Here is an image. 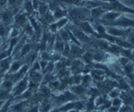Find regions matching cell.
<instances>
[{
  "label": "cell",
  "mask_w": 134,
  "mask_h": 112,
  "mask_svg": "<svg viewBox=\"0 0 134 112\" xmlns=\"http://www.w3.org/2000/svg\"><path fill=\"white\" fill-rule=\"evenodd\" d=\"M42 17H43V19H44L45 22H46L47 24H50V23H54V22H55V19H54L53 14H52V12H51L50 10H49L48 12H47V14H45L44 16H42Z\"/></svg>",
  "instance_id": "4dcf8cb0"
},
{
  "label": "cell",
  "mask_w": 134,
  "mask_h": 112,
  "mask_svg": "<svg viewBox=\"0 0 134 112\" xmlns=\"http://www.w3.org/2000/svg\"><path fill=\"white\" fill-rule=\"evenodd\" d=\"M77 25H78V28L81 30V31H83L85 34H94L95 31L93 30V27H92V24L90 23L88 21H83V22H79V23H76Z\"/></svg>",
  "instance_id": "9c48e42d"
},
{
  "label": "cell",
  "mask_w": 134,
  "mask_h": 112,
  "mask_svg": "<svg viewBox=\"0 0 134 112\" xmlns=\"http://www.w3.org/2000/svg\"><path fill=\"white\" fill-rule=\"evenodd\" d=\"M31 4H32V6H33L34 10H35V12H37V10H38V6H40V0H31Z\"/></svg>",
  "instance_id": "60d3db41"
},
{
  "label": "cell",
  "mask_w": 134,
  "mask_h": 112,
  "mask_svg": "<svg viewBox=\"0 0 134 112\" xmlns=\"http://www.w3.org/2000/svg\"><path fill=\"white\" fill-rule=\"evenodd\" d=\"M14 58H13V56L7 57L5 59H3L0 61V73L3 74H7V71L10 67V65Z\"/></svg>",
  "instance_id": "5bb4252c"
},
{
  "label": "cell",
  "mask_w": 134,
  "mask_h": 112,
  "mask_svg": "<svg viewBox=\"0 0 134 112\" xmlns=\"http://www.w3.org/2000/svg\"><path fill=\"white\" fill-rule=\"evenodd\" d=\"M111 105L112 106H114V107L122 108V106H124V103H122V100H121L120 98H115V99L111 100Z\"/></svg>",
  "instance_id": "d590c367"
},
{
  "label": "cell",
  "mask_w": 134,
  "mask_h": 112,
  "mask_svg": "<svg viewBox=\"0 0 134 112\" xmlns=\"http://www.w3.org/2000/svg\"><path fill=\"white\" fill-rule=\"evenodd\" d=\"M38 107H40V112H49L52 109L51 103L47 102L46 100L42 102L41 104L38 105Z\"/></svg>",
  "instance_id": "f546056e"
},
{
  "label": "cell",
  "mask_w": 134,
  "mask_h": 112,
  "mask_svg": "<svg viewBox=\"0 0 134 112\" xmlns=\"http://www.w3.org/2000/svg\"><path fill=\"white\" fill-rule=\"evenodd\" d=\"M85 63L82 61L81 59H75L71 63V69L70 72L71 74H81V72H82L84 66H85Z\"/></svg>",
  "instance_id": "ba28073f"
},
{
  "label": "cell",
  "mask_w": 134,
  "mask_h": 112,
  "mask_svg": "<svg viewBox=\"0 0 134 112\" xmlns=\"http://www.w3.org/2000/svg\"><path fill=\"white\" fill-rule=\"evenodd\" d=\"M28 23V16L24 12H18L14 16V28L20 30L21 28L23 29L24 27V25Z\"/></svg>",
  "instance_id": "5b68a950"
},
{
  "label": "cell",
  "mask_w": 134,
  "mask_h": 112,
  "mask_svg": "<svg viewBox=\"0 0 134 112\" xmlns=\"http://www.w3.org/2000/svg\"><path fill=\"white\" fill-rule=\"evenodd\" d=\"M105 102H107V100H105L103 96H100V95L95 97V98L93 99V102H94L95 109H98V108H100Z\"/></svg>",
  "instance_id": "83f0119b"
},
{
  "label": "cell",
  "mask_w": 134,
  "mask_h": 112,
  "mask_svg": "<svg viewBox=\"0 0 134 112\" xmlns=\"http://www.w3.org/2000/svg\"><path fill=\"white\" fill-rule=\"evenodd\" d=\"M2 82H3V78H2V76H0V85H1Z\"/></svg>",
  "instance_id": "c3c4849f"
},
{
  "label": "cell",
  "mask_w": 134,
  "mask_h": 112,
  "mask_svg": "<svg viewBox=\"0 0 134 112\" xmlns=\"http://www.w3.org/2000/svg\"><path fill=\"white\" fill-rule=\"evenodd\" d=\"M23 33H24L23 35L26 36L27 38H32L35 35L34 30L31 25V23H29V20H28V23L24 25V27L23 28Z\"/></svg>",
  "instance_id": "44dd1931"
},
{
  "label": "cell",
  "mask_w": 134,
  "mask_h": 112,
  "mask_svg": "<svg viewBox=\"0 0 134 112\" xmlns=\"http://www.w3.org/2000/svg\"><path fill=\"white\" fill-rule=\"evenodd\" d=\"M81 58H82V61L84 63H87V64H90L93 61L92 58H93V51L92 50H87V51H84V53L82 54L81 56Z\"/></svg>",
  "instance_id": "d4e9b609"
},
{
  "label": "cell",
  "mask_w": 134,
  "mask_h": 112,
  "mask_svg": "<svg viewBox=\"0 0 134 112\" xmlns=\"http://www.w3.org/2000/svg\"><path fill=\"white\" fill-rule=\"evenodd\" d=\"M2 43H3V40H2V39H1V38H0V47H1Z\"/></svg>",
  "instance_id": "681fc988"
},
{
  "label": "cell",
  "mask_w": 134,
  "mask_h": 112,
  "mask_svg": "<svg viewBox=\"0 0 134 112\" xmlns=\"http://www.w3.org/2000/svg\"><path fill=\"white\" fill-rule=\"evenodd\" d=\"M70 92L77 97H82L87 93V89L81 84L70 86Z\"/></svg>",
  "instance_id": "7c38bea8"
},
{
  "label": "cell",
  "mask_w": 134,
  "mask_h": 112,
  "mask_svg": "<svg viewBox=\"0 0 134 112\" xmlns=\"http://www.w3.org/2000/svg\"><path fill=\"white\" fill-rule=\"evenodd\" d=\"M52 14L54 16V19L55 21H57L59 19H62L64 17H67V10L64 9L62 6H59V7L55 8L54 11H52Z\"/></svg>",
  "instance_id": "e0dca14e"
},
{
  "label": "cell",
  "mask_w": 134,
  "mask_h": 112,
  "mask_svg": "<svg viewBox=\"0 0 134 112\" xmlns=\"http://www.w3.org/2000/svg\"><path fill=\"white\" fill-rule=\"evenodd\" d=\"M67 15H69L76 23L83 21H88L90 19V10L82 6H71L67 10Z\"/></svg>",
  "instance_id": "6da1fadb"
},
{
  "label": "cell",
  "mask_w": 134,
  "mask_h": 112,
  "mask_svg": "<svg viewBox=\"0 0 134 112\" xmlns=\"http://www.w3.org/2000/svg\"><path fill=\"white\" fill-rule=\"evenodd\" d=\"M23 65H24V63L23 62V60L14 59L12 61V63H11V65H10V67H9V69H8L7 74H14V73L18 72Z\"/></svg>",
  "instance_id": "30bf717a"
},
{
  "label": "cell",
  "mask_w": 134,
  "mask_h": 112,
  "mask_svg": "<svg viewBox=\"0 0 134 112\" xmlns=\"http://www.w3.org/2000/svg\"><path fill=\"white\" fill-rule=\"evenodd\" d=\"M69 46H70V54L75 56V57H81L82 54L84 53V49H82V46H79V45L75 44L72 42H69Z\"/></svg>",
  "instance_id": "8fae6325"
},
{
  "label": "cell",
  "mask_w": 134,
  "mask_h": 112,
  "mask_svg": "<svg viewBox=\"0 0 134 112\" xmlns=\"http://www.w3.org/2000/svg\"><path fill=\"white\" fill-rule=\"evenodd\" d=\"M92 78L90 74H82V78H81V84L83 86L84 88L87 89L88 87H90L92 83Z\"/></svg>",
  "instance_id": "cb8c5ba5"
},
{
  "label": "cell",
  "mask_w": 134,
  "mask_h": 112,
  "mask_svg": "<svg viewBox=\"0 0 134 112\" xmlns=\"http://www.w3.org/2000/svg\"><path fill=\"white\" fill-rule=\"evenodd\" d=\"M67 112H81V111H78V110H75V109H72V110H70V111H67Z\"/></svg>",
  "instance_id": "7dc6e473"
},
{
  "label": "cell",
  "mask_w": 134,
  "mask_h": 112,
  "mask_svg": "<svg viewBox=\"0 0 134 112\" xmlns=\"http://www.w3.org/2000/svg\"><path fill=\"white\" fill-rule=\"evenodd\" d=\"M40 2H42V3H46V4H49L50 3L51 0H40Z\"/></svg>",
  "instance_id": "f6af8a7d"
},
{
  "label": "cell",
  "mask_w": 134,
  "mask_h": 112,
  "mask_svg": "<svg viewBox=\"0 0 134 112\" xmlns=\"http://www.w3.org/2000/svg\"><path fill=\"white\" fill-rule=\"evenodd\" d=\"M120 109L121 108H119V107H114V106H110L108 108V109H107V112H119L120 111Z\"/></svg>",
  "instance_id": "b9f144b4"
},
{
  "label": "cell",
  "mask_w": 134,
  "mask_h": 112,
  "mask_svg": "<svg viewBox=\"0 0 134 112\" xmlns=\"http://www.w3.org/2000/svg\"><path fill=\"white\" fill-rule=\"evenodd\" d=\"M5 103V102H0V109H1V108L3 107V104Z\"/></svg>",
  "instance_id": "bcb514c9"
},
{
  "label": "cell",
  "mask_w": 134,
  "mask_h": 112,
  "mask_svg": "<svg viewBox=\"0 0 134 112\" xmlns=\"http://www.w3.org/2000/svg\"><path fill=\"white\" fill-rule=\"evenodd\" d=\"M28 87H29V77H28L27 74L21 80L14 84V88L12 89V92H11V97L14 99L16 97L20 96L23 92H24L28 89Z\"/></svg>",
  "instance_id": "7a4b0ae2"
},
{
  "label": "cell",
  "mask_w": 134,
  "mask_h": 112,
  "mask_svg": "<svg viewBox=\"0 0 134 112\" xmlns=\"http://www.w3.org/2000/svg\"><path fill=\"white\" fill-rule=\"evenodd\" d=\"M7 1L8 0H0V7L4 8L5 6H7Z\"/></svg>",
  "instance_id": "ee69618b"
},
{
  "label": "cell",
  "mask_w": 134,
  "mask_h": 112,
  "mask_svg": "<svg viewBox=\"0 0 134 112\" xmlns=\"http://www.w3.org/2000/svg\"><path fill=\"white\" fill-rule=\"evenodd\" d=\"M105 33L110 36H113L115 38H122L126 39L128 34L131 32L132 28L131 29H122L115 26H105Z\"/></svg>",
  "instance_id": "3957f363"
},
{
  "label": "cell",
  "mask_w": 134,
  "mask_h": 112,
  "mask_svg": "<svg viewBox=\"0 0 134 112\" xmlns=\"http://www.w3.org/2000/svg\"><path fill=\"white\" fill-rule=\"evenodd\" d=\"M81 78H82V74H72V76L69 77L68 83L70 86L72 85H79L81 83Z\"/></svg>",
  "instance_id": "7402d4cb"
},
{
  "label": "cell",
  "mask_w": 134,
  "mask_h": 112,
  "mask_svg": "<svg viewBox=\"0 0 134 112\" xmlns=\"http://www.w3.org/2000/svg\"><path fill=\"white\" fill-rule=\"evenodd\" d=\"M14 11V8H8V9L4 10L3 12L0 14V22H1L2 25L9 26L11 23H13L14 16L15 15Z\"/></svg>",
  "instance_id": "277c9868"
},
{
  "label": "cell",
  "mask_w": 134,
  "mask_h": 112,
  "mask_svg": "<svg viewBox=\"0 0 134 112\" xmlns=\"http://www.w3.org/2000/svg\"><path fill=\"white\" fill-rule=\"evenodd\" d=\"M11 96V92L0 89V102H5Z\"/></svg>",
  "instance_id": "d6a6232c"
},
{
  "label": "cell",
  "mask_w": 134,
  "mask_h": 112,
  "mask_svg": "<svg viewBox=\"0 0 134 112\" xmlns=\"http://www.w3.org/2000/svg\"><path fill=\"white\" fill-rule=\"evenodd\" d=\"M26 112H40V107H38V105L32 106L31 109H29Z\"/></svg>",
  "instance_id": "7bdbcfd3"
},
{
  "label": "cell",
  "mask_w": 134,
  "mask_h": 112,
  "mask_svg": "<svg viewBox=\"0 0 134 112\" xmlns=\"http://www.w3.org/2000/svg\"><path fill=\"white\" fill-rule=\"evenodd\" d=\"M11 56H12V52L10 50H8V49H5V50L1 51L0 52V61L3 59L7 58V57H11Z\"/></svg>",
  "instance_id": "8d00e7d4"
},
{
  "label": "cell",
  "mask_w": 134,
  "mask_h": 112,
  "mask_svg": "<svg viewBox=\"0 0 134 112\" xmlns=\"http://www.w3.org/2000/svg\"><path fill=\"white\" fill-rule=\"evenodd\" d=\"M8 35H9V39L19 37V35H20V30L17 29V28H14V27L12 28V29L9 31Z\"/></svg>",
  "instance_id": "836d02e7"
},
{
  "label": "cell",
  "mask_w": 134,
  "mask_h": 112,
  "mask_svg": "<svg viewBox=\"0 0 134 112\" xmlns=\"http://www.w3.org/2000/svg\"><path fill=\"white\" fill-rule=\"evenodd\" d=\"M122 73L128 77V80L130 79L131 82L133 80V63L132 61H131L128 63L126 66H124L122 67Z\"/></svg>",
  "instance_id": "ac0fdd59"
},
{
  "label": "cell",
  "mask_w": 134,
  "mask_h": 112,
  "mask_svg": "<svg viewBox=\"0 0 134 112\" xmlns=\"http://www.w3.org/2000/svg\"><path fill=\"white\" fill-rule=\"evenodd\" d=\"M48 31L50 32L51 34H57L58 32V28H57V25L55 22L48 24Z\"/></svg>",
  "instance_id": "e575fe53"
},
{
  "label": "cell",
  "mask_w": 134,
  "mask_h": 112,
  "mask_svg": "<svg viewBox=\"0 0 134 112\" xmlns=\"http://www.w3.org/2000/svg\"><path fill=\"white\" fill-rule=\"evenodd\" d=\"M24 0H8L7 6H9V8H19L20 4Z\"/></svg>",
  "instance_id": "1f68e13d"
},
{
  "label": "cell",
  "mask_w": 134,
  "mask_h": 112,
  "mask_svg": "<svg viewBox=\"0 0 134 112\" xmlns=\"http://www.w3.org/2000/svg\"><path fill=\"white\" fill-rule=\"evenodd\" d=\"M38 63H40V69L41 71H43L45 69V68L47 67V64H48V62L47 61H45V60H38Z\"/></svg>",
  "instance_id": "ab89813d"
},
{
  "label": "cell",
  "mask_w": 134,
  "mask_h": 112,
  "mask_svg": "<svg viewBox=\"0 0 134 112\" xmlns=\"http://www.w3.org/2000/svg\"><path fill=\"white\" fill-rule=\"evenodd\" d=\"M64 45H65V43L60 39L58 34H55V41H54V45H53L54 50H55V52L60 53L62 55L63 51H64Z\"/></svg>",
  "instance_id": "2e32d148"
},
{
  "label": "cell",
  "mask_w": 134,
  "mask_h": 112,
  "mask_svg": "<svg viewBox=\"0 0 134 112\" xmlns=\"http://www.w3.org/2000/svg\"><path fill=\"white\" fill-rule=\"evenodd\" d=\"M55 23H57L58 31H60L61 29H64V28L67 27V25H68L69 23H70V20H69L68 17H64V18L55 21Z\"/></svg>",
  "instance_id": "484cf974"
},
{
  "label": "cell",
  "mask_w": 134,
  "mask_h": 112,
  "mask_svg": "<svg viewBox=\"0 0 134 112\" xmlns=\"http://www.w3.org/2000/svg\"><path fill=\"white\" fill-rule=\"evenodd\" d=\"M120 57H124L130 59L131 61H132L133 59V53H132V49H122L120 53Z\"/></svg>",
  "instance_id": "4316f807"
},
{
  "label": "cell",
  "mask_w": 134,
  "mask_h": 112,
  "mask_svg": "<svg viewBox=\"0 0 134 112\" xmlns=\"http://www.w3.org/2000/svg\"><path fill=\"white\" fill-rule=\"evenodd\" d=\"M40 60H45V61L50 62V56H49L48 51H42L40 52Z\"/></svg>",
  "instance_id": "f35d334b"
},
{
  "label": "cell",
  "mask_w": 134,
  "mask_h": 112,
  "mask_svg": "<svg viewBox=\"0 0 134 112\" xmlns=\"http://www.w3.org/2000/svg\"><path fill=\"white\" fill-rule=\"evenodd\" d=\"M49 11V6H48V4H46V3H42V2H40V6H38V10H37V12H38V15L40 17L44 16L45 14H47V12Z\"/></svg>",
  "instance_id": "603a6c76"
},
{
  "label": "cell",
  "mask_w": 134,
  "mask_h": 112,
  "mask_svg": "<svg viewBox=\"0 0 134 112\" xmlns=\"http://www.w3.org/2000/svg\"><path fill=\"white\" fill-rule=\"evenodd\" d=\"M14 83L13 82L12 80L10 79H5L2 82L1 85H0V89L2 90H5V91H7V92H12V89L14 88Z\"/></svg>",
  "instance_id": "ffe728a7"
},
{
  "label": "cell",
  "mask_w": 134,
  "mask_h": 112,
  "mask_svg": "<svg viewBox=\"0 0 134 112\" xmlns=\"http://www.w3.org/2000/svg\"><path fill=\"white\" fill-rule=\"evenodd\" d=\"M68 29L70 30L71 32L73 34V36L77 39V40L81 43V44H82V43H88L90 41V38L88 37V35L85 34L83 31H81L78 27H76V28L70 27V28H68Z\"/></svg>",
  "instance_id": "8992f818"
},
{
  "label": "cell",
  "mask_w": 134,
  "mask_h": 112,
  "mask_svg": "<svg viewBox=\"0 0 134 112\" xmlns=\"http://www.w3.org/2000/svg\"><path fill=\"white\" fill-rule=\"evenodd\" d=\"M107 10H105L103 7H95L90 10V18L93 19V20H99L102 14Z\"/></svg>",
  "instance_id": "9a60e30c"
},
{
  "label": "cell",
  "mask_w": 134,
  "mask_h": 112,
  "mask_svg": "<svg viewBox=\"0 0 134 112\" xmlns=\"http://www.w3.org/2000/svg\"><path fill=\"white\" fill-rule=\"evenodd\" d=\"M23 10H24V13L27 14L28 17L35 14V10L32 6L31 0H24L23 1Z\"/></svg>",
  "instance_id": "d6986e66"
},
{
  "label": "cell",
  "mask_w": 134,
  "mask_h": 112,
  "mask_svg": "<svg viewBox=\"0 0 134 112\" xmlns=\"http://www.w3.org/2000/svg\"><path fill=\"white\" fill-rule=\"evenodd\" d=\"M118 64L121 66V67H124V66H126L127 64L130 63L131 62V60L128 59L127 57H120L118 59Z\"/></svg>",
  "instance_id": "74e56055"
},
{
  "label": "cell",
  "mask_w": 134,
  "mask_h": 112,
  "mask_svg": "<svg viewBox=\"0 0 134 112\" xmlns=\"http://www.w3.org/2000/svg\"><path fill=\"white\" fill-rule=\"evenodd\" d=\"M32 51V46L31 43H28L26 42L24 45H23V47H21V49H20V51H19L18 53V56L15 57V59H21V58H24L26 56L28 55L29 53H31Z\"/></svg>",
  "instance_id": "4fadbf2b"
},
{
  "label": "cell",
  "mask_w": 134,
  "mask_h": 112,
  "mask_svg": "<svg viewBox=\"0 0 134 112\" xmlns=\"http://www.w3.org/2000/svg\"><path fill=\"white\" fill-rule=\"evenodd\" d=\"M28 100H18L15 104L11 103L8 112H26L28 110Z\"/></svg>",
  "instance_id": "52a82bcc"
},
{
  "label": "cell",
  "mask_w": 134,
  "mask_h": 112,
  "mask_svg": "<svg viewBox=\"0 0 134 112\" xmlns=\"http://www.w3.org/2000/svg\"><path fill=\"white\" fill-rule=\"evenodd\" d=\"M121 94V90H119L118 88H113L112 90L107 92V96H108V100H113V99L119 98Z\"/></svg>",
  "instance_id": "f1b7e54d"
}]
</instances>
